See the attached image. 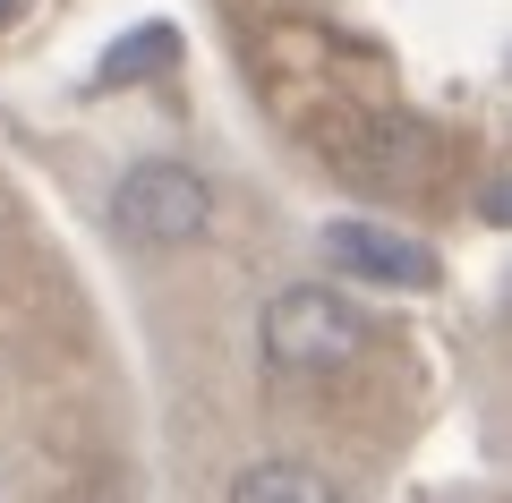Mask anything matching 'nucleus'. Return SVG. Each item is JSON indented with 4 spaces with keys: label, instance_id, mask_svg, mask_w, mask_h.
<instances>
[{
    "label": "nucleus",
    "instance_id": "39448f33",
    "mask_svg": "<svg viewBox=\"0 0 512 503\" xmlns=\"http://www.w3.org/2000/svg\"><path fill=\"white\" fill-rule=\"evenodd\" d=\"M231 503H342V495H333V478L308 469V461H256V469L231 478Z\"/></svg>",
    "mask_w": 512,
    "mask_h": 503
},
{
    "label": "nucleus",
    "instance_id": "0eeeda50",
    "mask_svg": "<svg viewBox=\"0 0 512 503\" xmlns=\"http://www.w3.org/2000/svg\"><path fill=\"white\" fill-rule=\"evenodd\" d=\"M18 9H26V0H0V26H9V18H18Z\"/></svg>",
    "mask_w": 512,
    "mask_h": 503
},
{
    "label": "nucleus",
    "instance_id": "7ed1b4c3",
    "mask_svg": "<svg viewBox=\"0 0 512 503\" xmlns=\"http://www.w3.org/2000/svg\"><path fill=\"white\" fill-rule=\"evenodd\" d=\"M350 171L376 180V188H427V180H436V128H419V120H376V128H359Z\"/></svg>",
    "mask_w": 512,
    "mask_h": 503
},
{
    "label": "nucleus",
    "instance_id": "f257e3e1",
    "mask_svg": "<svg viewBox=\"0 0 512 503\" xmlns=\"http://www.w3.org/2000/svg\"><path fill=\"white\" fill-rule=\"evenodd\" d=\"M256 342H265V359H274L282 376H333V367H350L367 350V316H359V299H342V290L299 282V290H282V299L265 307Z\"/></svg>",
    "mask_w": 512,
    "mask_h": 503
},
{
    "label": "nucleus",
    "instance_id": "f03ea898",
    "mask_svg": "<svg viewBox=\"0 0 512 503\" xmlns=\"http://www.w3.org/2000/svg\"><path fill=\"white\" fill-rule=\"evenodd\" d=\"M111 222H120L137 248H180L214 222V188L188 171V162H137L120 188H111Z\"/></svg>",
    "mask_w": 512,
    "mask_h": 503
},
{
    "label": "nucleus",
    "instance_id": "20e7f679",
    "mask_svg": "<svg viewBox=\"0 0 512 503\" xmlns=\"http://www.w3.org/2000/svg\"><path fill=\"white\" fill-rule=\"evenodd\" d=\"M325 256L350 265V273H376V282H410V290L436 282V256H427V248H410V239H393V231H367V222H333Z\"/></svg>",
    "mask_w": 512,
    "mask_h": 503
},
{
    "label": "nucleus",
    "instance_id": "423d86ee",
    "mask_svg": "<svg viewBox=\"0 0 512 503\" xmlns=\"http://www.w3.org/2000/svg\"><path fill=\"white\" fill-rule=\"evenodd\" d=\"M163 60H171V35H146V43H137V52H128V43H120L103 77H128V69H163Z\"/></svg>",
    "mask_w": 512,
    "mask_h": 503
}]
</instances>
